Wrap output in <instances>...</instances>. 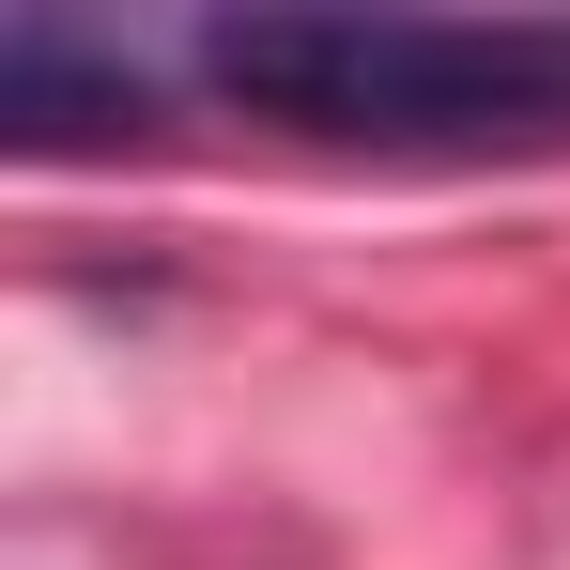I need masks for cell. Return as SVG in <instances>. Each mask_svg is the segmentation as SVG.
I'll use <instances>...</instances> for the list:
<instances>
[{
    "label": "cell",
    "instance_id": "6da1fadb",
    "mask_svg": "<svg viewBox=\"0 0 570 570\" xmlns=\"http://www.w3.org/2000/svg\"><path fill=\"white\" fill-rule=\"evenodd\" d=\"M186 78L308 155H416V170H509L570 155V16H200Z\"/></svg>",
    "mask_w": 570,
    "mask_h": 570
},
{
    "label": "cell",
    "instance_id": "7a4b0ae2",
    "mask_svg": "<svg viewBox=\"0 0 570 570\" xmlns=\"http://www.w3.org/2000/svg\"><path fill=\"white\" fill-rule=\"evenodd\" d=\"M0 124H16L31 155H108V139L155 124V62L94 47L78 16H16V31H0Z\"/></svg>",
    "mask_w": 570,
    "mask_h": 570
}]
</instances>
